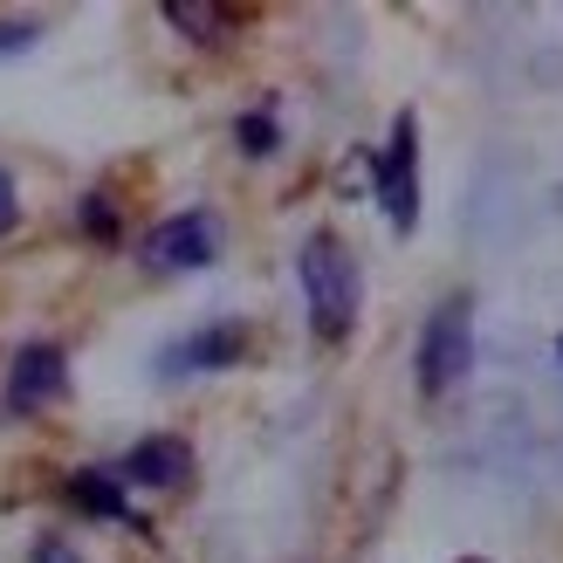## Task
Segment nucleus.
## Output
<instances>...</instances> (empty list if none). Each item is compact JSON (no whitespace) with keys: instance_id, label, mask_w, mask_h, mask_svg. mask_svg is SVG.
Segmentation results:
<instances>
[{"instance_id":"obj_1","label":"nucleus","mask_w":563,"mask_h":563,"mask_svg":"<svg viewBox=\"0 0 563 563\" xmlns=\"http://www.w3.org/2000/svg\"><path fill=\"white\" fill-rule=\"evenodd\" d=\"M296 282H302V309H309L317 344H344L351 323H357V262H351V247L330 228H317L302 241V255H296Z\"/></svg>"},{"instance_id":"obj_2","label":"nucleus","mask_w":563,"mask_h":563,"mask_svg":"<svg viewBox=\"0 0 563 563\" xmlns=\"http://www.w3.org/2000/svg\"><path fill=\"white\" fill-rule=\"evenodd\" d=\"M474 364V302L454 289L433 302V317L419 323V351H412V385L419 399H446Z\"/></svg>"},{"instance_id":"obj_3","label":"nucleus","mask_w":563,"mask_h":563,"mask_svg":"<svg viewBox=\"0 0 563 563\" xmlns=\"http://www.w3.org/2000/svg\"><path fill=\"white\" fill-rule=\"evenodd\" d=\"M372 186H378V207L391 220V234H412L419 228V110L391 118L385 145L372 158Z\"/></svg>"},{"instance_id":"obj_4","label":"nucleus","mask_w":563,"mask_h":563,"mask_svg":"<svg viewBox=\"0 0 563 563\" xmlns=\"http://www.w3.org/2000/svg\"><path fill=\"white\" fill-rule=\"evenodd\" d=\"M220 262V220L207 207H186V213H165L158 228L145 234V268H207Z\"/></svg>"},{"instance_id":"obj_5","label":"nucleus","mask_w":563,"mask_h":563,"mask_svg":"<svg viewBox=\"0 0 563 563\" xmlns=\"http://www.w3.org/2000/svg\"><path fill=\"white\" fill-rule=\"evenodd\" d=\"M247 323L241 317H220V323H200V330H186L179 344H165L158 357V372L165 378H186V372H234V364L247 357Z\"/></svg>"},{"instance_id":"obj_6","label":"nucleus","mask_w":563,"mask_h":563,"mask_svg":"<svg viewBox=\"0 0 563 563\" xmlns=\"http://www.w3.org/2000/svg\"><path fill=\"white\" fill-rule=\"evenodd\" d=\"M69 391V357L63 344H21V357L8 364V412L14 419H35Z\"/></svg>"},{"instance_id":"obj_7","label":"nucleus","mask_w":563,"mask_h":563,"mask_svg":"<svg viewBox=\"0 0 563 563\" xmlns=\"http://www.w3.org/2000/svg\"><path fill=\"white\" fill-rule=\"evenodd\" d=\"M118 474H124V482H137V488H179L186 474H192V446L179 433H145Z\"/></svg>"},{"instance_id":"obj_8","label":"nucleus","mask_w":563,"mask_h":563,"mask_svg":"<svg viewBox=\"0 0 563 563\" xmlns=\"http://www.w3.org/2000/svg\"><path fill=\"white\" fill-rule=\"evenodd\" d=\"M69 501H76L82 516H103V522H131V529H137L131 501H124V474H118V467H82L76 482H69Z\"/></svg>"},{"instance_id":"obj_9","label":"nucleus","mask_w":563,"mask_h":563,"mask_svg":"<svg viewBox=\"0 0 563 563\" xmlns=\"http://www.w3.org/2000/svg\"><path fill=\"white\" fill-rule=\"evenodd\" d=\"M165 21L186 42H228L234 35V8H213V0H165Z\"/></svg>"},{"instance_id":"obj_10","label":"nucleus","mask_w":563,"mask_h":563,"mask_svg":"<svg viewBox=\"0 0 563 563\" xmlns=\"http://www.w3.org/2000/svg\"><path fill=\"white\" fill-rule=\"evenodd\" d=\"M234 145H241L247 158H268V152L282 145V131H275V118H268V110H247V118L234 124Z\"/></svg>"},{"instance_id":"obj_11","label":"nucleus","mask_w":563,"mask_h":563,"mask_svg":"<svg viewBox=\"0 0 563 563\" xmlns=\"http://www.w3.org/2000/svg\"><path fill=\"white\" fill-rule=\"evenodd\" d=\"M76 220H82V234H97V241H118V207H110V192H82Z\"/></svg>"},{"instance_id":"obj_12","label":"nucleus","mask_w":563,"mask_h":563,"mask_svg":"<svg viewBox=\"0 0 563 563\" xmlns=\"http://www.w3.org/2000/svg\"><path fill=\"white\" fill-rule=\"evenodd\" d=\"M42 27L35 21H0V55H14V48H35Z\"/></svg>"},{"instance_id":"obj_13","label":"nucleus","mask_w":563,"mask_h":563,"mask_svg":"<svg viewBox=\"0 0 563 563\" xmlns=\"http://www.w3.org/2000/svg\"><path fill=\"white\" fill-rule=\"evenodd\" d=\"M27 563H82V556H76V543H63V537H42Z\"/></svg>"},{"instance_id":"obj_14","label":"nucleus","mask_w":563,"mask_h":563,"mask_svg":"<svg viewBox=\"0 0 563 563\" xmlns=\"http://www.w3.org/2000/svg\"><path fill=\"white\" fill-rule=\"evenodd\" d=\"M14 220H21V200H14V179H8V173H0V234H8V228H14Z\"/></svg>"},{"instance_id":"obj_15","label":"nucleus","mask_w":563,"mask_h":563,"mask_svg":"<svg viewBox=\"0 0 563 563\" xmlns=\"http://www.w3.org/2000/svg\"><path fill=\"white\" fill-rule=\"evenodd\" d=\"M461 563H488V556H461Z\"/></svg>"},{"instance_id":"obj_16","label":"nucleus","mask_w":563,"mask_h":563,"mask_svg":"<svg viewBox=\"0 0 563 563\" xmlns=\"http://www.w3.org/2000/svg\"><path fill=\"white\" fill-rule=\"evenodd\" d=\"M556 364H563V336H556Z\"/></svg>"}]
</instances>
